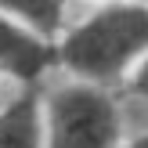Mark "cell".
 I'll list each match as a JSON object with an SVG mask.
<instances>
[{
  "label": "cell",
  "mask_w": 148,
  "mask_h": 148,
  "mask_svg": "<svg viewBox=\"0 0 148 148\" xmlns=\"http://www.w3.org/2000/svg\"><path fill=\"white\" fill-rule=\"evenodd\" d=\"M148 47V7H108L65 40V65L108 79Z\"/></svg>",
  "instance_id": "obj_1"
},
{
  "label": "cell",
  "mask_w": 148,
  "mask_h": 148,
  "mask_svg": "<svg viewBox=\"0 0 148 148\" xmlns=\"http://www.w3.org/2000/svg\"><path fill=\"white\" fill-rule=\"evenodd\" d=\"M116 137L119 116L101 90L62 87L51 98V148H112Z\"/></svg>",
  "instance_id": "obj_2"
},
{
  "label": "cell",
  "mask_w": 148,
  "mask_h": 148,
  "mask_svg": "<svg viewBox=\"0 0 148 148\" xmlns=\"http://www.w3.org/2000/svg\"><path fill=\"white\" fill-rule=\"evenodd\" d=\"M51 62L47 47L43 43H36L33 36L18 33V29H11L4 18H0V65L11 72H18V76L33 79L43 72V65Z\"/></svg>",
  "instance_id": "obj_3"
},
{
  "label": "cell",
  "mask_w": 148,
  "mask_h": 148,
  "mask_svg": "<svg viewBox=\"0 0 148 148\" xmlns=\"http://www.w3.org/2000/svg\"><path fill=\"white\" fill-rule=\"evenodd\" d=\"M0 148H36V108L29 98L0 116Z\"/></svg>",
  "instance_id": "obj_4"
},
{
  "label": "cell",
  "mask_w": 148,
  "mask_h": 148,
  "mask_svg": "<svg viewBox=\"0 0 148 148\" xmlns=\"http://www.w3.org/2000/svg\"><path fill=\"white\" fill-rule=\"evenodd\" d=\"M0 4H7L18 14H25L33 25L43 29V33L58 25V0H0Z\"/></svg>",
  "instance_id": "obj_5"
},
{
  "label": "cell",
  "mask_w": 148,
  "mask_h": 148,
  "mask_svg": "<svg viewBox=\"0 0 148 148\" xmlns=\"http://www.w3.org/2000/svg\"><path fill=\"white\" fill-rule=\"evenodd\" d=\"M134 90L141 94V98H148V62H145V69L137 72V79H134Z\"/></svg>",
  "instance_id": "obj_6"
},
{
  "label": "cell",
  "mask_w": 148,
  "mask_h": 148,
  "mask_svg": "<svg viewBox=\"0 0 148 148\" xmlns=\"http://www.w3.org/2000/svg\"><path fill=\"white\" fill-rule=\"evenodd\" d=\"M130 148H148V134L141 137V141H134V145H130Z\"/></svg>",
  "instance_id": "obj_7"
}]
</instances>
